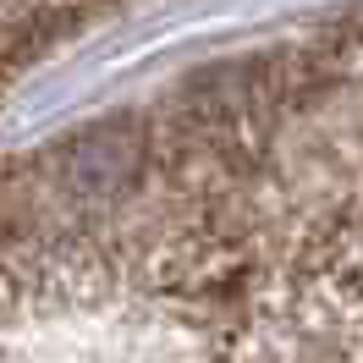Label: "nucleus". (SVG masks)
<instances>
[{
    "label": "nucleus",
    "mask_w": 363,
    "mask_h": 363,
    "mask_svg": "<svg viewBox=\"0 0 363 363\" xmlns=\"http://www.w3.org/2000/svg\"><path fill=\"white\" fill-rule=\"evenodd\" d=\"M138 165H143V138L133 127L111 121V127H94V133H83L72 143L67 160H61V177H67V187L77 199L99 204V199H116V193L133 187Z\"/></svg>",
    "instance_id": "obj_1"
}]
</instances>
